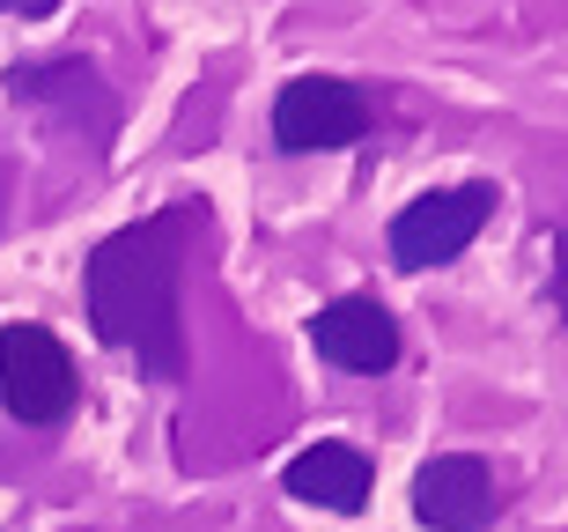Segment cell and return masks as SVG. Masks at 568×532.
Masks as SVG:
<instances>
[{
    "label": "cell",
    "instance_id": "obj_5",
    "mask_svg": "<svg viewBox=\"0 0 568 532\" xmlns=\"http://www.w3.org/2000/svg\"><path fill=\"white\" fill-rule=\"evenodd\" d=\"M303 333H311V348L333 362V370H355V378H377V370H392V362H399V325H392V311H384V303H369V297L325 303Z\"/></svg>",
    "mask_w": 568,
    "mask_h": 532
},
{
    "label": "cell",
    "instance_id": "obj_6",
    "mask_svg": "<svg viewBox=\"0 0 568 532\" xmlns=\"http://www.w3.org/2000/svg\"><path fill=\"white\" fill-rule=\"evenodd\" d=\"M414 518L428 532H480L495 518V473L473 451H450V459H428L414 473Z\"/></svg>",
    "mask_w": 568,
    "mask_h": 532
},
{
    "label": "cell",
    "instance_id": "obj_11",
    "mask_svg": "<svg viewBox=\"0 0 568 532\" xmlns=\"http://www.w3.org/2000/svg\"><path fill=\"white\" fill-rule=\"evenodd\" d=\"M0 214H8V178H0Z\"/></svg>",
    "mask_w": 568,
    "mask_h": 532
},
{
    "label": "cell",
    "instance_id": "obj_10",
    "mask_svg": "<svg viewBox=\"0 0 568 532\" xmlns=\"http://www.w3.org/2000/svg\"><path fill=\"white\" fill-rule=\"evenodd\" d=\"M60 0H0V16H22V22H44Z\"/></svg>",
    "mask_w": 568,
    "mask_h": 532
},
{
    "label": "cell",
    "instance_id": "obj_3",
    "mask_svg": "<svg viewBox=\"0 0 568 532\" xmlns=\"http://www.w3.org/2000/svg\"><path fill=\"white\" fill-rule=\"evenodd\" d=\"M495 214V185H450V192H422L414 208L392 214V259L406 274H428V267H450V259L487 230Z\"/></svg>",
    "mask_w": 568,
    "mask_h": 532
},
{
    "label": "cell",
    "instance_id": "obj_2",
    "mask_svg": "<svg viewBox=\"0 0 568 532\" xmlns=\"http://www.w3.org/2000/svg\"><path fill=\"white\" fill-rule=\"evenodd\" d=\"M74 355L60 348V333L38 319H8L0 325V406L30 429H52L67 422L74 406Z\"/></svg>",
    "mask_w": 568,
    "mask_h": 532
},
{
    "label": "cell",
    "instance_id": "obj_9",
    "mask_svg": "<svg viewBox=\"0 0 568 532\" xmlns=\"http://www.w3.org/2000/svg\"><path fill=\"white\" fill-rule=\"evenodd\" d=\"M554 303L568 311V230L554 237Z\"/></svg>",
    "mask_w": 568,
    "mask_h": 532
},
{
    "label": "cell",
    "instance_id": "obj_7",
    "mask_svg": "<svg viewBox=\"0 0 568 532\" xmlns=\"http://www.w3.org/2000/svg\"><path fill=\"white\" fill-rule=\"evenodd\" d=\"M281 489L295 495V503H317V511H362L369 503V489H377V466H369V451L339 444V436H325V444L295 451L288 473H281Z\"/></svg>",
    "mask_w": 568,
    "mask_h": 532
},
{
    "label": "cell",
    "instance_id": "obj_1",
    "mask_svg": "<svg viewBox=\"0 0 568 532\" xmlns=\"http://www.w3.org/2000/svg\"><path fill=\"white\" fill-rule=\"evenodd\" d=\"M207 237V208H178L141 214L126 230H111L97 252H89V325L97 341L119 348V355H141L148 378H185V259L192 244Z\"/></svg>",
    "mask_w": 568,
    "mask_h": 532
},
{
    "label": "cell",
    "instance_id": "obj_8",
    "mask_svg": "<svg viewBox=\"0 0 568 532\" xmlns=\"http://www.w3.org/2000/svg\"><path fill=\"white\" fill-rule=\"evenodd\" d=\"M8 97L16 104H44V111H60L67 127H82V111H89V127L111 141V89L104 74L89 60H52V67H8Z\"/></svg>",
    "mask_w": 568,
    "mask_h": 532
},
{
    "label": "cell",
    "instance_id": "obj_4",
    "mask_svg": "<svg viewBox=\"0 0 568 532\" xmlns=\"http://www.w3.org/2000/svg\"><path fill=\"white\" fill-rule=\"evenodd\" d=\"M369 133V97L355 82H333V74H303L274 97V141L288 155L311 149H347Z\"/></svg>",
    "mask_w": 568,
    "mask_h": 532
}]
</instances>
